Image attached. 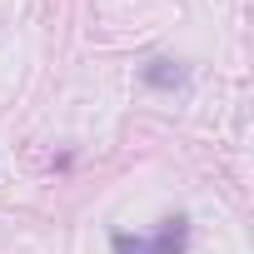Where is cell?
I'll return each instance as SVG.
<instances>
[{
	"label": "cell",
	"instance_id": "cell-1",
	"mask_svg": "<svg viewBox=\"0 0 254 254\" xmlns=\"http://www.w3.org/2000/svg\"><path fill=\"white\" fill-rule=\"evenodd\" d=\"M185 239H190V224L185 214H170L155 234H115V254H185Z\"/></svg>",
	"mask_w": 254,
	"mask_h": 254
},
{
	"label": "cell",
	"instance_id": "cell-2",
	"mask_svg": "<svg viewBox=\"0 0 254 254\" xmlns=\"http://www.w3.org/2000/svg\"><path fill=\"white\" fill-rule=\"evenodd\" d=\"M145 80H150V85H180V70H165V60H155V65L145 70Z\"/></svg>",
	"mask_w": 254,
	"mask_h": 254
}]
</instances>
